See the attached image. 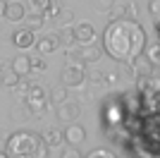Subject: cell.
Masks as SVG:
<instances>
[{
	"label": "cell",
	"instance_id": "6da1fadb",
	"mask_svg": "<svg viewBox=\"0 0 160 158\" xmlns=\"http://www.w3.org/2000/svg\"><path fill=\"white\" fill-rule=\"evenodd\" d=\"M103 50L117 62H129L146 48V31L132 17L112 19L103 31Z\"/></svg>",
	"mask_w": 160,
	"mask_h": 158
},
{
	"label": "cell",
	"instance_id": "7a4b0ae2",
	"mask_svg": "<svg viewBox=\"0 0 160 158\" xmlns=\"http://www.w3.org/2000/svg\"><path fill=\"white\" fill-rule=\"evenodd\" d=\"M7 158H48V146L41 134L19 129L7 137Z\"/></svg>",
	"mask_w": 160,
	"mask_h": 158
},
{
	"label": "cell",
	"instance_id": "3957f363",
	"mask_svg": "<svg viewBox=\"0 0 160 158\" xmlns=\"http://www.w3.org/2000/svg\"><path fill=\"white\" fill-rule=\"evenodd\" d=\"M84 79H86L84 62H77V60L67 62V65L62 67V72H60V82H62L65 89H77V86L84 84Z\"/></svg>",
	"mask_w": 160,
	"mask_h": 158
},
{
	"label": "cell",
	"instance_id": "277c9868",
	"mask_svg": "<svg viewBox=\"0 0 160 158\" xmlns=\"http://www.w3.org/2000/svg\"><path fill=\"white\" fill-rule=\"evenodd\" d=\"M74 58L79 60V62H84V65L98 62L103 58V48L96 46V43H84V46H79V50H74Z\"/></svg>",
	"mask_w": 160,
	"mask_h": 158
},
{
	"label": "cell",
	"instance_id": "5b68a950",
	"mask_svg": "<svg viewBox=\"0 0 160 158\" xmlns=\"http://www.w3.org/2000/svg\"><path fill=\"white\" fill-rule=\"evenodd\" d=\"M74 34V43H79V46H84V43H96V29L91 22H79V24L72 29Z\"/></svg>",
	"mask_w": 160,
	"mask_h": 158
},
{
	"label": "cell",
	"instance_id": "8992f818",
	"mask_svg": "<svg viewBox=\"0 0 160 158\" xmlns=\"http://www.w3.org/2000/svg\"><path fill=\"white\" fill-rule=\"evenodd\" d=\"M81 115V105L77 101H62L58 103V120L60 122H74Z\"/></svg>",
	"mask_w": 160,
	"mask_h": 158
},
{
	"label": "cell",
	"instance_id": "52a82bcc",
	"mask_svg": "<svg viewBox=\"0 0 160 158\" xmlns=\"http://www.w3.org/2000/svg\"><path fill=\"white\" fill-rule=\"evenodd\" d=\"M129 62H132V67H129V70H132L134 74H139V77H151V74H153V70H155V65L146 58V55H143V53H139V55H136V58H132Z\"/></svg>",
	"mask_w": 160,
	"mask_h": 158
},
{
	"label": "cell",
	"instance_id": "ba28073f",
	"mask_svg": "<svg viewBox=\"0 0 160 158\" xmlns=\"http://www.w3.org/2000/svg\"><path fill=\"white\" fill-rule=\"evenodd\" d=\"M33 46L41 55H46V53H55L60 48V39H58V34H46V36H38V39L33 41Z\"/></svg>",
	"mask_w": 160,
	"mask_h": 158
},
{
	"label": "cell",
	"instance_id": "9c48e42d",
	"mask_svg": "<svg viewBox=\"0 0 160 158\" xmlns=\"http://www.w3.org/2000/svg\"><path fill=\"white\" fill-rule=\"evenodd\" d=\"M62 139H65L69 146H79V144H84V139H86V129L81 125H69L65 132H62Z\"/></svg>",
	"mask_w": 160,
	"mask_h": 158
},
{
	"label": "cell",
	"instance_id": "30bf717a",
	"mask_svg": "<svg viewBox=\"0 0 160 158\" xmlns=\"http://www.w3.org/2000/svg\"><path fill=\"white\" fill-rule=\"evenodd\" d=\"M33 41H36V34H33L31 29H17V31L12 34V43H14V48H19V50L31 48Z\"/></svg>",
	"mask_w": 160,
	"mask_h": 158
},
{
	"label": "cell",
	"instance_id": "8fae6325",
	"mask_svg": "<svg viewBox=\"0 0 160 158\" xmlns=\"http://www.w3.org/2000/svg\"><path fill=\"white\" fill-rule=\"evenodd\" d=\"M27 105H31L33 110H41V108L46 105V89L41 84H33L27 91Z\"/></svg>",
	"mask_w": 160,
	"mask_h": 158
},
{
	"label": "cell",
	"instance_id": "7c38bea8",
	"mask_svg": "<svg viewBox=\"0 0 160 158\" xmlns=\"http://www.w3.org/2000/svg\"><path fill=\"white\" fill-rule=\"evenodd\" d=\"M24 14H27V7L22 5V3H7L2 17H5L7 22H14V24H17V22L24 19Z\"/></svg>",
	"mask_w": 160,
	"mask_h": 158
},
{
	"label": "cell",
	"instance_id": "4fadbf2b",
	"mask_svg": "<svg viewBox=\"0 0 160 158\" xmlns=\"http://www.w3.org/2000/svg\"><path fill=\"white\" fill-rule=\"evenodd\" d=\"M10 67H12L14 72L24 79L29 72H31V58H29V55H24V53H19V55L12 60V65H10Z\"/></svg>",
	"mask_w": 160,
	"mask_h": 158
},
{
	"label": "cell",
	"instance_id": "5bb4252c",
	"mask_svg": "<svg viewBox=\"0 0 160 158\" xmlns=\"http://www.w3.org/2000/svg\"><path fill=\"white\" fill-rule=\"evenodd\" d=\"M19 82H22V77L14 72L12 67H10V70H2V74H0V84L7 86V89H17V86H19Z\"/></svg>",
	"mask_w": 160,
	"mask_h": 158
},
{
	"label": "cell",
	"instance_id": "9a60e30c",
	"mask_svg": "<svg viewBox=\"0 0 160 158\" xmlns=\"http://www.w3.org/2000/svg\"><path fill=\"white\" fill-rule=\"evenodd\" d=\"M41 139L46 141V146L50 149V146H60L65 139H62V132L60 129H55V127H50V129H46L43 134H41Z\"/></svg>",
	"mask_w": 160,
	"mask_h": 158
},
{
	"label": "cell",
	"instance_id": "2e32d148",
	"mask_svg": "<svg viewBox=\"0 0 160 158\" xmlns=\"http://www.w3.org/2000/svg\"><path fill=\"white\" fill-rule=\"evenodd\" d=\"M22 22H27V29H31V31H38L46 19H43V14H41V12H27Z\"/></svg>",
	"mask_w": 160,
	"mask_h": 158
},
{
	"label": "cell",
	"instance_id": "e0dca14e",
	"mask_svg": "<svg viewBox=\"0 0 160 158\" xmlns=\"http://www.w3.org/2000/svg\"><path fill=\"white\" fill-rule=\"evenodd\" d=\"M108 12L112 14V19H120V17H127V3L124 0H112V5Z\"/></svg>",
	"mask_w": 160,
	"mask_h": 158
},
{
	"label": "cell",
	"instance_id": "ac0fdd59",
	"mask_svg": "<svg viewBox=\"0 0 160 158\" xmlns=\"http://www.w3.org/2000/svg\"><path fill=\"white\" fill-rule=\"evenodd\" d=\"M55 22H58L60 26H69L74 22V12H72V10H67V7H62L60 12H58V17H55Z\"/></svg>",
	"mask_w": 160,
	"mask_h": 158
},
{
	"label": "cell",
	"instance_id": "d6986e66",
	"mask_svg": "<svg viewBox=\"0 0 160 158\" xmlns=\"http://www.w3.org/2000/svg\"><path fill=\"white\" fill-rule=\"evenodd\" d=\"M143 55H146L153 65H158L160 62V43H151L148 48H143Z\"/></svg>",
	"mask_w": 160,
	"mask_h": 158
},
{
	"label": "cell",
	"instance_id": "ffe728a7",
	"mask_svg": "<svg viewBox=\"0 0 160 158\" xmlns=\"http://www.w3.org/2000/svg\"><path fill=\"white\" fill-rule=\"evenodd\" d=\"M58 39H60V43H65L67 48L74 46V34H72V29H69V26H65V29H60V31H58Z\"/></svg>",
	"mask_w": 160,
	"mask_h": 158
},
{
	"label": "cell",
	"instance_id": "44dd1931",
	"mask_svg": "<svg viewBox=\"0 0 160 158\" xmlns=\"http://www.w3.org/2000/svg\"><path fill=\"white\" fill-rule=\"evenodd\" d=\"M50 101H53L55 105L62 103V101H67V89L65 86H55L53 91H50Z\"/></svg>",
	"mask_w": 160,
	"mask_h": 158
},
{
	"label": "cell",
	"instance_id": "7402d4cb",
	"mask_svg": "<svg viewBox=\"0 0 160 158\" xmlns=\"http://www.w3.org/2000/svg\"><path fill=\"white\" fill-rule=\"evenodd\" d=\"M86 158H117L110 149H96V151H91Z\"/></svg>",
	"mask_w": 160,
	"mask_h": 158
},
{
	"label": "cell",
	"instance_id": "603a6c76",
	"mask_svg": "<svg viewBox=\"0 0 160 158\" xmlns=\"http://www.w3.org/2000/svg\"><path fill=\"white\" fill-rule=\"evenodd\" d=\"M60 158H84V156H81V151L77 149V146H67L65 151L60 153Z\"/></svg>",
	"mask_w": 160,
	"mask_h": 158
},
{
	"label": "cell",
	"instance_id": "cb8c5ba5",
	"mask_svg": "<svg viewBox=\"0 0 160 158\" xmlns=\"http://www.w3.org/2000/svg\"><path fill=\"white\" fill-rule=\"evenodd\" d=\"M158 10H160V0H151V3H148V12L153 14L155 22H158Z\"/></svg>",
	"mask_w": 160,
	"mask_h": 158
},
{
	"label": "cell",
	"instance_id": "d4e9b609",
	"mask_svg": "<svg viewBox=\"0 0 160 158\" xmlns=\"http://www.w3.org/2000/svg\"><path fill=\"white\" fill-rule=\"evenodd\" d=\"M27 115H29V110L24 113V108H19V105H17V108L12 110V120H17V122H22V120L27 118Z\"/></svg>",
	"mask_w": 160,
	"mask_h": 158
},
{
	"label": "cell",
	"instance_id": "484cf974",
	"mask_svg": "<svg viewBox=\"0 0 160 158\" xmlns=\"http://www.w3.org/2000/svg\"><path fill=\"white\" fill-rule=\"evenodd\" d=\"M110 5H112V0H96V10H100V12H108Z\"/></svg>",
	"mask_w": 160,
	"mask_h": 158
},
{
	"label": "cell",
	"instance_id": "4316f807",
	"mask_svg": "<svg viewBox=\"0 0 160 158\" xmlns=\"http://www.w3.org/2000/svg\"><path fill=\"white\" fill-rule=\"evenodd\" d=\"M50 3H53V0H31V5L36 7L38 12H43V10H46V7L50 5Z\"/></svg>",
	"mask_w": 160,
	"mask_h": 158
},
{
	"label": "cell",
	"instance_id": "83f0119b",
	"mask_svg": "<svg viewBox=\"0 0 160 158\" xmlns=\"http://www.w3.org/2000/svg\"><path fill=\"white\" fill-rule=\"evenodd\" d=\"M31 67H33V70H38V72H43V70H46V65H43V60H41V58L31 60Z\"/></svg>",
	"mask_w": 160,
	"mask_h": 158
},
{
	"label": "cell",
	"instance_id": "f1b7e54d",
	"mask_svg": "<svg viewBox=\"0 0 160 158\" xmlns=\"http://www.w3.org/2000/svg\"><path fill=\"white\" fill-rule=\"evenodd\" d=\"M7 137H10V132H5V129H0V141H7Z\"/></svg>",
	"mask_w": 160,
	"mask_h": 158
},
{
	"label": "cell",
	"instance_id": "f546056e",
	"mask_svg": "<svg viewBox=\"0 0 160 158\" xmlns=\"http://www.w3.org/2000/svg\"><path fill=\"white\" fill-rule=\"evenodd\" d=\"M5 5H7L5 0H0V17H2V14H5Z\"/></svg>",
	"mask_w": 160,
	"mask_h": 158
},
{
	"label": "cell",
	"instance_id": "4dcf8cb0",
	"mask_svg": "<svg viewBox=\"0 0 160 158\" xmlns=\"http://www.w3.org/2000/svg\"><path fill=\"white\" fill-rule=\"evenodd\" d=\"M0 158H7V153H5V151H0Z\"/></svg>",
	"mask_w": 160,
	"mask_h": 158
},
{
	"label": "cell",
	"instance_id": "1f68e13d",
	"mask_svg": "<svg viewBox=\"0 0 160 158\" xmlns=\"http://www.w3.org/2000/svg\"><path fill=\"white\" fill-rule=\"evenodd\" d=\"M2 70H5V67H2V65H0V74H2Z\"/></svg>",
	"mask_w": 160,
	"mask_h": 158
}]
</instances>
